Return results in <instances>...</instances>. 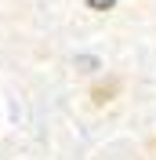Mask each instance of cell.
<instances>
[{
    "label": "cell",
    "mask_w": 156,
    "mask_h": 160,
    "mask_svg": "<svg viewBox=\"0 0 156 160\" xmlns=\"http://www.w3.org/2000/svg\"><path fill=\"white\" fill-rule=\"evenodd\" d=\"M116 91H120V80L113 77V80H102V84H95V88H91V98H95V106H105V102L116 98Z\"/></svg>",
    "instance_id": "cell-1"
},
{
    "label": "cell",
    "mask_w": 156,
    "mask_h": 160,
    "mask_svg": "<svg viewBox=\"0 0 156 160\" xmlns=\"http://www.w3.org/2000/svg\"><path fill=\"white\" fill-rule=\"evenodd\" d=\"M116 4V0H87V8H95V11H109Z\"/></svg>",
    "instance_id": "cell-2"
}]
</instances>
